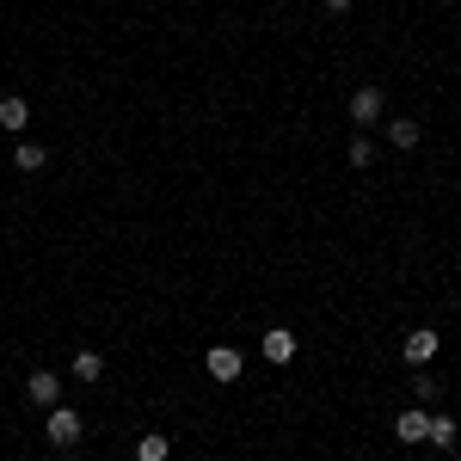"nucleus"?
Listing matches in <instances>:
<instances>
[{
	"label": "nucleus",
	"mask_w": 461,
	"mask_h": 461,
	"mask_svg": "<svg viewBox=\"0 0 461 461\" xmlns=\"http://www.w3.org/2000/svg\"><path fill=\"white\" fill-rule=\"evenodd\" d=\"M25 123H32V105H25L19 93H6V99H0V130H6V136H19Z\"/></svg>",
	"instance_id": "10"
},
{
	"label": "nucleus",
	"mask_w": 461,
	"mask_h": 461,
	"mask_svg": "<svg viewBox=\"0 0 461 461\" xmlns=\"http://www.w3.org/2000/svg\"><path fill=\"white\" fill-rule=\"evenodd\" d=\"M400 357H406L412 369H425L430 357H437V332H430V326H412V332H406V345H400Z\"/></svg>",
	"instance_id": "6"
},
{
	"label": "nucleus",
	"mask_w": 461,
	"mask_h": 461,
	"mask_svg": "<svg viewBox=\"0 0 461 461\" xmlns=\"http://www.w3.org/2000/svg\"><path fill=\"white\" fill-rule=\"evenodd\" d=\"M136 461H173V437L167 430H142L136 437Z\"/></svg>",
	"instance_id": "9"
},
{
	"label": "nucleus",
	"mask_w": 461,
	"mask_h": 461,
	"mask_svg": "<svg viewBox=\"0 0 461 461\" xmlns=\"http://www.w3.org/2000/svg\"><path fill=\"white\" fill-rule=\"evenodd\" d=\"M43 437H50V449H74V443L86 437V425H80V412H68V406H50Z\"/></svg>",
	"instance_id": "1"
},
{
	"label": "nucleus",
	"mask_w": 461,
	"mask_h": 461,
	"mask_svg": "<svg viewBox=\"0 0 461 461\" xmlns=\"http://www.w3.org/2000/svg\"><path fill=\"white\" fill-rule=\"evenodd\" d=\"M345 154H351V167H369V160H375V142H369V136H357Z\"/></svg>",
	"instance_id": "15"
},
{
	"label": "nucleus",
	"mask_w": 461,
	"mask_h": 461,
	"mask_svg": "<svg viewBox=\"0 0 461 461\" xmlns=\"http://www.w3.org/2000/svg\"><path fill=\"white\" fill-rule=\"evenodd\" d=\"M25 400L43 406V412L62 406V375H56V369H32V375H25Z\"/></svg>",
	"instance_id": "3"
},
{
	"label": "nucleus",
	"mask_w": 461,
	"mask_h": 461,
	"mask_svg": "<svg viewBox=\"0 0 461 461\" xmlns=\"http://www.w3.org/2000/svg\"><path fill=\"white\" fill-rule=\"evenodd\" d=\"M13 167H19V173H43V167H50V148L43 142H19L13 148Z\"/></svg>",
	"instance_id": "11"
},
{
	"label": "nucleus",
	"mask_w": 461,
	"mask_h": 461,
	"mask_svg": "<svg viewBox=\"0 0 461 461\" xmlns=\"http://www.w3.org/2000/svg\"><path fill=\"white\" fill-rule=\"evenodd\" d=\"M456 437H461V425L449 419V412H443V406H437V412H430V430H425V443L437 449V456H449V449H456Z\"/></svg>",
	"instance_id": "7"
},
{
	"label": "nucleus",
	"mask_w": 461,
	"mask_h": 461,
	"mask_svg": "<svg viewBox=\"0 0 461 461\" xmlns=\"http://www.w3.org/2000/svg\"><path fill=\"white\" fill-rule=\"evenodd\" d=\"M105 375V357L99 351H74V382H99Z\"/></svg>",
	"instance_id": "12"
},
{
	"label": "nucleus",
	"mask_w": 461,
	"mask_h": 461,
	"mask_svg": "<svg viewBox=\"0 0 461 461\" xmlns=\"http://www.w3.org/2000/svg\"><path fill=\"white\" fill-rule=\"evenodd\" d=\"M419 136H425V130H419L412 117H393V123H388V142L393 148H419Z\"/></svg>",
	"instance_id": "13"
},
{
	"label": "nucleus",
	"mask_w": 461,
	"mask_h": 461,
	"mask_svg": "<svg viewBox=\"0 0 461 461\" xmlns=\"http://www.w3.org/2000/svg\"><path fill=\"white\" fill-rule=\"evenodd\" d=\"M203 369H210L215 382H240V369H247V357L234 351V345H215V351L203 357Z\"/></svg>",
	"instance_id": "4"
},
{
	"label": "nucleus",
	"mask_w": 461,
	"mask_h": 461,
	"mask_svg": "<svg viewBox=\"0 0 461 461\" xmlns=\"http://www.w3.org/2000/svg\"><path fill=\"white\" fill-rule=\"evenodd\" d=\"M425 430H430V412H425V406L393 412V443H425Z\"/></svg>",
	"instance_id": "5"
},
{
	"label": "nucleus",
	"mask_w": 461,
	"mask_h": 461,
	"mask_svg": "<svg viewBox=\"0 0 461 461\" xmlns=\"http://www.w3.org/2000/svg\"><path fill=\"white\" fill-rule=\"evenodd\" d=\"M320 6H326V13H351V0H320Z\"/></svg>",
	"instance_id": "16"
},
{
	"label": "nucleus",
	"mask_w": 461,
	"mask_h": 461,
	"mask_svg": "<svg viewBox=\"0 0 461 461\" xmlns=\"http://www.w3.org/2000/svg\"><path fill=\"white\" fill-rule=\"evenodd\" d=\"M412 393H419V406H425V412H437V375H425V369H419V375H412Z\"/></svg>",
	"instance_id": "14"
},
{
	"label": "nucleus",
	"mask_w": 461,
	"mask_h": 461,
	"mask_svg": "<svg viewBox=\"0 0 461 461\" xmlns=\"http://www.w3.org/2000/svg\"><path fill=\"white\" fill-rule=\"evenodd\" d=\"M425 461H443V456H425Z\"/></svg>",
	"instance_id": "17"
},
{
	"label": "nucleus",
	"mask_w": 461,
	"mask_h": 461,
	"mask_svg": "<svg viewBox=\"0 0 461 461\" xmlns=\"http://www.w3.org/2000/svg\"><path fill=\"white\" fill-rule=\"evenodd\" d=\"M258 351H265V363H277V369H284V363H295V332H289V326H271Z\"/></svg>",
	"instance_id": "8"
},
{
	"label": "nucleus",
	"mask_w": 461,
	"mask_h": 461,
	"mask_svg": "<svg viewBox=\"0 0 461 461\" xmlns=\"http://www.w3.org/2000/svg\"><path fill=\"white\" fill-rule=\"evenodd\" d=\"M382 105H388V93H382V86H357L351 99H345V117H351L357 130H369V123L382 117Z\"/></svg>",
	"instance_id": "2"
}]
</instances>
